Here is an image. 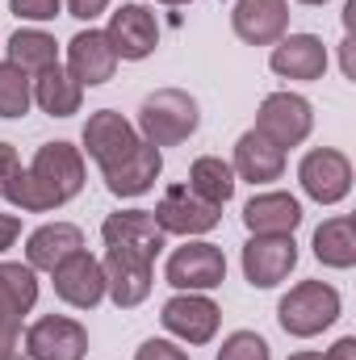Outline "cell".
I'll return each instance as SVG.
<instances>
[{"instance_id":"obj_24","label":"cell","mask_w":356,"mask_h":360,"mask_svg":"<svg viewBox=\"0 0 356 360\" xmlns=\"http://www.w3.org/2000/svg\"><path fill=\"white\" fill-rule=\"evenodd\" d=\"M314 256L327 269H352L356 264V218H348V214L327 218L314 231Z\"/></svg>"},{"instance_id":"obj_4","label":"cell","mask_w":356,"mask_h":360,"mask_svg":"<svg viewBox=\"0 0 356 360\" xmlns=\"http://www.w3.org/2000/svg\"><path fill=\"white\" fill-rule=\"evenodd\" d=\"M256 130L265 134L268 143H276L281 151L285 147H298L314 130V109L298 92H272V96H265V105L256 113Z\"/></svg>"},{"instance_id":"obj_16","label":"cell","mask_w":356,"mask_h":360,"mask_svg":"<svg viewBox=\"0 0 356 360\" xmlns=\"http://www.w3.org/2000/svg\"><path fill=\"white\" fill-rule=\"evenodd\" d=\"M231 25L248 46H272L289 30V4L285 0H235Z\"/></svg>"},{"instance_id":"obj_11","label":"cell","mask_w":356,"mask_h":360,"mask_svg":"<svg viewBox=\"0 0 356 360\" xmlns=\"http://www.w3.org/2000/svg\"><path fill=\"white\" fill-rule=\"evenodd\" d=\"M105 38H109V46H113V55H117V59L139 63V59H147V55L155 51V42H160L155 13H147L143 4H122V8L109 17Z\"/></svg>"},{"instance_id":"obj_27","label":"cell","mask_w":356,"mask_h":360,"mask_svg":"<svg viewBox=\"0 0 356 360\" xmlns=\"http://www.w3.org/2000/svg\"><path fill=\"white\" fill-rule=\"evenodd\" d=\"M38 302V276L30 264H0V306L8 314H30Z\"/></svg>"},{"instance_id":"obj_17","label":"cell","mask_w":356,"mask_h":360,"mask_svg":"<svg viewBox=\"0 0 356 360\" xmlns=\"http://www.w3.org/2000/svg\"><path fill=\"white\" fill-rule=\"evenodd\" d=\"M268 68L285 80H319L327 72V46L314 34H289V38L272 42Z\"/></svg>"},{"instance_id":"obj_30","label":"cell","mask_w":356,"mask_h":360,"mask_svg":"<svg viewBox=\"0 0 356 360\" xmlns=\"http://www.w3.org/2000/svg\"><path fill=\"white\" fill-rule=\"evenodd\" d=\"M0 360H25L21 348V319L0 306Z\"/></svg>"},{"instance_id":"obj_12","label":"cell","mask_w":356,"mask_h":360,"mask_svg":"<svg viewBox=\"0 0 356 360\" xmlns=\"http://www.w3.org/2000/svg\"><path fill=\"white\" fill-rule=\"evenodd\" d=\"M139 143H143V139H139V130H134L122 113H113V109L92 113L89 126H84V147H89V155L96 160V168H101V172H105V168H113V164H122Z\"/></svg>"},{"instance_id":"obj_22","label":"cell","mask_w":356,"mask_h":360,"mask_svg":"<svg viewBox=\"0 0 356 360\" xmlns=\"http://www.w3.org/2000/svg\"><path fill=\"white\" fill-rule=\"evenodd\" d=\"M302 222V205L289 193H260L243 205V226L252 235H293Z\"/></svg>"},{"instance_id":"obj_18","label":"cell","mask_w":356,"mask_h":360,"mask_svg":"<svg viewBox=\"0 0 356 360\" xmlns=\"http://www.w3.org/2000/svg\"><path fill=\"white\" fill-rule=\"evenodd\" d=\"M68 72H72L80 84H89V89L105 84V80H113V72H117V55H113L105 30H80V34L68 42Z\"/></svg>"},{"instance_id":"obj_5","label":"cell","mask_w":356,"mask_h":360,"mask_svg":"<svg viewBox=\"0 0 356 360\" xmlns=\"http://www.w3.org/2000/svg\"><path fill=\"white\" fill-rule=\"evenodd\" d=\"M101 269H105V293L113 297V306L134 310V306L147 302L151 281H155V260L151 256H139V252H126V248H109Z\"/></svg>"},{"instance_id":"obj_3","label":"cell","mask_w":356,"mask_h":360,"mask_svg":"<svg viewBox=\"0 0 356 360\" xmlns=\"http://www.w3.org/2000/svg\"><path fill=\"white\" fill-rule=\"evenodd\" d=\"M197 122H201L197 101L180 89H160L139 105V130H143V143H151V147L184 143L197 130Z\"/></svg>"},{"instance_id":"obj_23","label":"cell","mask_w":356,"mask_h":360,"mask_svg":"<svg viewBox=\"0 0 356 360\" xmlns=\"http://www.w3.org/2000/svg\"><path fill=\"white\" fill-rule=\"evenodd\" d=\"M34 101H38V109L51 113V117H72V113H80L84 84H80L68 68L55 63V68H46V72L34 76Z\"/></svg>"},{"instance_id":"obj_20","label":"cell","mask_w":356,"mask_h":360,"mask_svg":"<svg viewBox=\"0 0 356 360\" xmlns=\"http://www.w3.org/2000/svg\"><path fill=\"white\" fill-rule=\"evenodd\" d=\"M84 248V231L72 222H46L30 235L25 243V264L34 272H55L68 256H76Z\"/></svg>"},{"instance_id":"obj_19","label":"cell","mask_w":356,"mask_h":360,"mask_svg":"<svg viewBox=\"0 0 356 360\" xmlns=\"http://www.w3.org/2000/svg\"><path fill=\"white\" fill-rule=\"evenodd\" d=\"M164 172V155H160V147H151V143H139L122 164H113V168H105L101 176H105V188L113 193V197H143L155 176Z\"/></svg>"},{"instance_id":"obj_31","label":"cell","mask_w":356,"mask_h":360,"mask_svg":"<svg viewBox=\"0 0 356 360\" xmlns=\"http://www.w3.org/2000/svg\"><path fill=\"white\" fill-rule=\"evenodd\" d=\"M8 8L21 21H55L63 13V0H8Z\"/></svg>"},{"instance_id":"obj_7","label":"cell","mask_w":356,"mask_h":360,"mask_svg":"<svg viewBox=\"0 0 356 360\" xmlns=\"http://www.w3.org/2000/svg\"><path fill=\"white\" fill-rule=\"evenodd\" d=\"M298 180H302L306 197H314L319 205H336V201H344L348 188H352V164H348V155L336 151V147H314V151L302 155Z\"/></svg>"},{"instance_id":"obj_28","label":"cell","mask_w":356,"mask_h":360,"mask_svg":"<svg viewBox=\"0 0 356 360\" xmlns=\"http://www.w3.org/2000/svg\"><path fill=\"white\" fill-rule=\"evenodd\" d=\"M34 105V80L13 68V63H0V117H25Z\"/></svg>"},{"instance_id":"obj_15","label":"cell","mask_w":356,"mask_h":360,"mask_svg":"<svg viewBox=\"0 0 356 360\" xmlns=\"http://www.w3.org/2000/svg\"><path fill=\"white\" fill-rule=\"evenodd\" d=\"M101 239H105V248H126V252H139V256H151V260L164 252V231H160L151 210L109 214L101 222Z\"/></svg>"},{"instance_id":"obj_26","label":"cell","mask_w":356,"mask_h":360,"mask_svg":"<svg viewBox=\"0 0 356 360\" xmlns=\"http://www.w3.org/2000/svg\"><path fill=\"white\" fill-rule=\"evenodd\" d=\"M189 188H193L201 201H210V205H227L231 193H235V172H231V164H222L218 155H201V160H193V168H189Z\"/></svg>"},{"instance_id":"obj_38","label":"cell","mask_w":356,"mask_h":360,"mask_svg":"<svg viewBox=\"0 0 356 360\" xmlns=\"http://www.w3.org/2000/svg\"><path fill=\"white\" fill-rule=\"evenodd\" d=\"M298 4H327V0H298Z\"/></svg>"},{"instance_id":"obj_25","label":"cell","mask_w":356,"mask_h":360,"mask_svg":"<svg viewBox=\"0 0 356 360\" xmlns=\"http://www.w3.org/2000/svg\"><path fill=\"white\" fill-rule=\"evenodd\" d=\"M8 63L21 68V72L34 80L38 72H46V68L59 63V46H55V38L42 34V30H17V34L8 38Z\"/></svg>"},{"instance_id":"obj_39","label":"cell","mask_w":356,"mask_h":360,"mask_svg":"<svg viewBox=\"0 0 356 360\" xmlns=\"http://www.w3.org/2000/svg\"><path fill=\"white\" fill-rule=\"evenodd\" d=\"M160 4H189V0H160Z\"/></svg>"},{"instance_id":"obj_36","label":"cell","mask_w":356,"mask_h":360,"mask_svg":"<svg viewBox=\"0 0 356 360\" xmlns=\"http://www.w3.org/2000/svg\"><path fill=\"white\" fill-rule=\"evenodd\" d=\"M327 360H356V340H352V335H344V340L327 352Z\"/></svg>"},{"instance_id":"obj_35","label":"cell","mask_w":356,"mask_h":360,"mask_svg":"<svg viewBox=\"0 0 356 360\" xmlns=\"http://www.w3.org/2000/svg\"><path fill=\"white\" fill-rule=\"evenodd\" d=\"M21 235V218L17 214H0V252H8Z\"/></svg>"},{"instance_id":"obj_13","label":"cell","mask_w":356,"mask_h":360,"mask_svg":"<svg viewBox=\"0 0 356 360\" xmlns=\"http://www.w3.org/2000/svg\"><path fill=\"white\" fill-rule=\"evenodd\" d=\"M164 327L184 340V344H210L218 335V319L222 310L205 297V293H177L172 302H164Z\"/></svg>"},{"instance_id":"obj_32","label":"cell","mask_w":356,"mask_h":360,"mask_svg":"<svg viewBox=\"0 0 356 360\" xmlns=\"http://www.w3.org/2000/svg\"><path fill=\"white\" fill-rule=\"evenodd\" d=\"M134 360H189V352L177 348V344H168V340H147V344L134 352Z\"/></svg>"},{"instance_id":"obj_9","label":"cell","mask_w":356,"mask_h":360,"mask_svg":"<svg viewBox=\"0 0 356 360\" xmlns=\"http://www.w3.org/2000/svg\"><path fill=\"white\" fill-rule=\"evenodd\" d=\"M25 356L30 360H84L89 356V331L68 314H46L25 331Z\"/></svg>"},{"instance_id":"obj_34","label":"cell","mask_w":356,"mask_h":360,"mask_svg":"<svg viewBox=\"0 0 356 360\" xmlns=\"http://www.w3.org/2000/svg\"><path fill=\"white\" fill-rule=\"evenodd\" d=\"M63 4H68V13L80 17V21H92V17H101V13L109 8V0H63Z\"/></svg>"},{"instance_id":"obj_37","label":"cell","mask_w":356,"mask_h":360,"mask_svg":"<svg viewBox=\"0 0 356 360\" xmlns=\"http://www.w3.org/2000/svg\"><path fill=\"white\" fill-rule=\"evenodd\" d=\"M289 360H327V356H319V352H293Z\"/></svg>"},{"instance_id":"obj_14","label":"cell","mask_w":356,"mask_h":360,"mask_svg":"<svg viewBox=\"0 0 356 360\" xmlns=\"http://www.w3.org/2000/svg\"><path fill=\"white\" fill-rule=\"evenodd\" d=\"M51 276H55L59 302H68V306H76V310H92V306H101V297H105V269H101V260L89 256L84 248H80L76 256H68Z\"/></svg>"},{"instance_id":"obj_8","label":"cell","mask_w":356,"mask_h":360,"mask_svg":"<svg viewBox=\"0 0 356 360\" xmlns=\"http://www.w3.org/2000/svg\"><path fill=\"white\" fill-rule=\"evenodd\" d=\"M168 285L180 293H205L227 281V256L214 243H184L168 256Z\"/></svg>"},{"instance_id":"obj_2","label":"cell","mask_w":356,"mask_h":360,"mask_svg":"<svg viewBox=\"0 0 356 360\" xmlns=\"http://www.w3.org/2000/svg\"><path fill=\"white\" fill-rule=\"evenodd\" d=\"M336 319H340V293L327 281H302L276 306V323L293 340H310V335L327 331Z\"/></svg>"},{"instance_id":"obj_6","label":"cell","mask_w":356,"mask_h":360,"mask_svg":"<svg viewBox=\"0 0 356 360\" xmlns=\"http://www.w3.org/2000/svg\"><path fill=\"white\" fill-rule=\"evenodd\" d=\"M151 214H155V222H160L164 235H184V239L189 235H205V231H214L222 222V205L201 201L189 184H172Z\"/></svg>"},{"instance_id":"obj_33","label":"cell","mask_w":356,"mask_h":360,"mask_svg":"<svg viewBox=\"0 0 356 360\" xmlns=\"http://www.w3.org/2000/svg\"><path fill=\"white\" fill-rule=\"evenodd\" d=\"M21 172V160H17V151H13V143H0V197L8 193V184L13 176Z\"/></svg>"},{"instance_id":"obj_10","label":"cell","mask_w":356,"mask_h":360,"mask_svg":"<svg viewBox=\"0 0 356 360\" xmlns=\"http://www.w3.org/2000/svg\"><path fill=\"white\" fill-rule=\"evenodd\" d=\"M298 264V243L293 235H252L243 248V276L252 289H272L281 285Z\"/></svg>"},{"instance_id":"obj_1","label":"cell","mask_w":356,"mask_h":360,"mask_svg":"<svg viewBox=\"0 0 356 360\" xmlns=\"http://www.w3.org/2000/svg\"><path fill=\"white\" fill-rule=\"evenodd\" d=\"M80 188H84V155H80V147L46 143V147H38L34 164L13 176L4 197L25 214H46V210L68 205Z\"/></svg>"},{"instance_id":"obj_21","label":"cell","mask_w":356,"mask_h":360,"mask_svg":"<svg viewBox=\"0 0 356 360\" xmlns=\"http://www.w3.org/2000/svg\"><path fill=\"white\" fill-rule=\"evenodd\" d=\"M231 172L243 176V180H252V184L281 180V172H285V151H281L276 143H268L260 130H248V134H239V143H235V164H231Z\"/></svg>"},{"instance_id":"obj_29","label":"cell","mask_w":356,"mask_h":360,"mask_svg":"<svg viewBox=\"0 0 356 360\" xmlns=\"http://www.w3.org/2000/svg\"><path fill=\"white\" fill-rule=\"evenodd\" d=\"M214 360H272V356H268V344L256 331H235V335L222 340Z\"/></svg>"}]
</instances>
